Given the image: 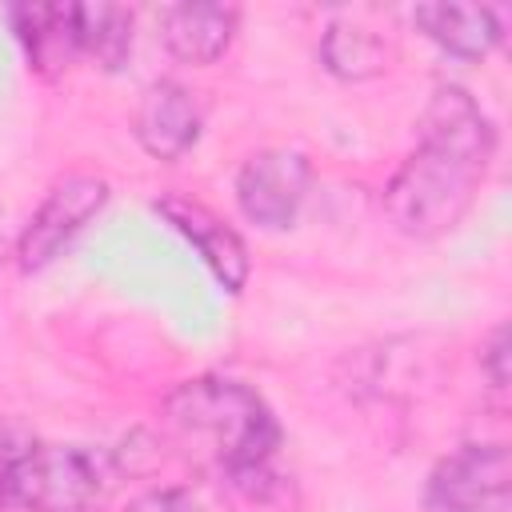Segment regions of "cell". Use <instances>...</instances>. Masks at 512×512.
<instances>
[{
  "instance_id": "cell-1",
  "label": "cell",
  "mask_w": 512,
  "mask_h": 512,
  "mask_svg": "<svg viewBox=\"0 0 512 512\" xmlns=\"http://www.w3.org/2000/svg\"><path fill=\"white\" fill-rule=\"evenodd\" d=\"M420 140L384 184V212L396 232L436 240L472 208L496 156V128L472 92L440 84L420 112Z\"/></svg>"
},
{
  "instance_id": "cell-2",
  "label": "cell",
  "mask_w": 512,
  "mask_h": 512,
  "mask_svg": "<svg viewBox=\"0 0 512 512\" xmlns=\"http://www.w3.org/2000/svg\"><path fill=\"white\" fill-rule=\"evenodd\" d=\"M164 436L196 464L256 492L272 472L280 424L264 396L232 376H192L164 400Z\"/></svg>"
},
{
  "instance_id": "cell-3",
  "label": "cell",
  "mask_w": 512,
  "mask_h": 512,
  "mask_svg": "<svg viewBox=\"0 0 512 512\" xmlns=\"http://www.w3.org/2000/svg\"><path fill=\"white\" fill-rule=\"evenodd\" d=\"M124 476L120 456L88 444H24L12 464L8 496L24 512H96Z\"/></svg>"
},
{
  "instance_id": "cell-4",
  "label": "cell",
  "mask_w": 512,
  "mask_h": 512,
  "mask_svg": "<svg viewBox=\"0 0 512 512\" xmlns=\"http://www.w3.org/2000/svg\"><path fill=\"white\" fill-rule=\"evenodd\" d=\"M512 456L504 440H472L448 452L424 480L420 512H508Z\"/></svg>"
},
{
  "instance_id": "cell-5",
  "label": "cell",
  "mask_w": 512,
  "mask_h": 512,
  "mask_svg": "<svg viewBox=\"0 0 512 512\" xmlns=\"http://www.w3.org/2000/svg\"><path fill=\"white\" fill-rule=\"evenodd\" d=\"M104 204H108V180L104 176H92V172H68V176H60L44 192V200L28 216V224L20 228V240H16V264H20V272L48 268L88 228V220Z\"/></svg>"
},
{
  "instance_id": "cell-6",
  "label": "cell",
  "mask_w": 512,
  "mask_h": 512,
  "mask_svg": "<svg viewBox=\"0 0 512 512\" xmlns=\"http://www.w3.org/2000/svg\"><path fill=\"white\" fill-rule=\"evenodd\" d=\"M312 188V164L296 148H260L236 172V204L248 224L280 232L296 220Z\"/></svg>"
},
{
  "instance_id": "cell-7",
  "label": "cell",
  "mask_w": 512,
  "mask_h": 512,
  "mask_svg": "<svg viewBox=\"0 0 512 512\" xmlns=\"http://www.w3.org/2000/svg\"><path fill=\"white\" fill-rule=\"evenodd\" d=\"M152 208L196 248V256H200L204 268L220 280V288L244 292V284H248V276H252V256H248L244 236H240L228 220H220L208 204H200V200H192V196H180V192L156 196Z\"/></svg>"
},
{
  "instance_id": "cell-8",
  "label": "cell",
  "mask_w": 512,
  "mask_h": 512,
  "mask_svg": "<svg viewBox=\"0 0 512 512\" xmlns=\"http://www.w3.org/2000/svg\"><path fill=\"white\" fill-rule=\"evenodd\" d=\"M200 124H204L200 104L180 80H152L132 108L136 144L152 160H164V164H172L196 148Z\"/></svg>"
},
{
  "instance_id": "cell-9",
  "label": "cell",
  "mask_w": 512,
  "mask_h": 512,
  "mask_svg": "<svg viewBox=\"0 0 512 512\" xmlns=\"http://www.w3.org/2000/svg\"><path fill=\"white\" fill-rule=\"evenodd\" d=\"M8 24L36 76H60L80 56L76 4H12Z\"/></svg>"
},
{
  "instance_id": "cell-10",
  "label": "cell",
  "mask_w": 512,
  "mask_h": 512,
  "mask_svg": "<svg viewBox=\"0 0 512 512\" xmlns=\"http://www.w3.org/2000/svg\"><path fill=\"white\" fill-rule=\"evenodd\" d=\"M164 48L184 64H216L240 24V8L232 4H168L156 16Z\"/></svg>"
},
{
  "instance_id": "cell-11",
  "label": "cell",
  "mask_w": 512,
  "mask_h": 512,
  "mask_svg": "<svg viewBox=\"0 0 512 512\" xmlns=\"http://www.w3.org/2000/svg\"><path fill=\"white\" fill-rule=\"evenodd\" d=\"M416 28L456 60H484L504 40V12L488 4H416Z\"/></svg>"
},
{
  "instance_id": "cell-12",
  "label": "cell",
  "mask_w": 512,
  "mask_h": 512,
  "mask_svg": "<svg viewBox=\"0 0 512 512\" xmlns=\"http://www.w3.org/2000/svg\"><path fill=\"white\" fill-rule=\"evenodd\" d=\"M320 64L324 72H332L336 80H368V76H380L388 68V44L364 28V24H352V20H332L320 36Z\"/></svg>"
},
{
  "instance_id": "cell-13",
  "label": "cell",
  "mask_w": 512,
  "mask_h": 512,
  "mask_svg": "<svg viewBox=\"0 0 512 512\" xmlns=\"http://www.w3.org/2000/svg\"><path fill=\"white\" fill-rule=\"evenodd\" d=\"M76 28H80V56L96 60L104 72H120L132 56V12L124 4H76Z\"/></svg>"
},
{
  "instance_id": "cell-14",
  "label": "cell",
  "mask_w": 512,
  "mask_h": 512,
  "mask_svg": "<svg viewBox=\"0 0 512 512\" xmlns=\"http://www.w3.org/2000/svg\"><path fill=\"white\" fill-rule=\"evenodd\" d=\"M480 372L488 376V384L496 392L508 388V324H496L492 336L484 340V348H480Z\"/></svg>"
},
{
  "instance_id": "cell-15",
  "label": "cell",
  "mask_w": 512,
  "mask_h": 512,
  "mask_svg": "<svg viewBox=\"0 0 512 512\" xmlns=\"http://www.w3.org/2000/svg\"><path fill=\"white\" fill-rule=\"evenodd\" d=\"M124 512H200V504L184 488H148Z\"/></svg>"
},
{
  "instance_id": "cell-16",
  "label": "cell",
  "mask_w": 512,
  "mask_h": 512,
  "mask_svg": "<svg viewBox=\"0 0 512 512\" xmlns=\"http://www.w3.org/2000/svg\"><path fill=\"white\" fill-rule=\"evenodd\" d=\"M28 440H16L8 424H0V512H12V496H8V476H12V464L16 456L24 452Z\"/></svg>"
}]
</instances>
